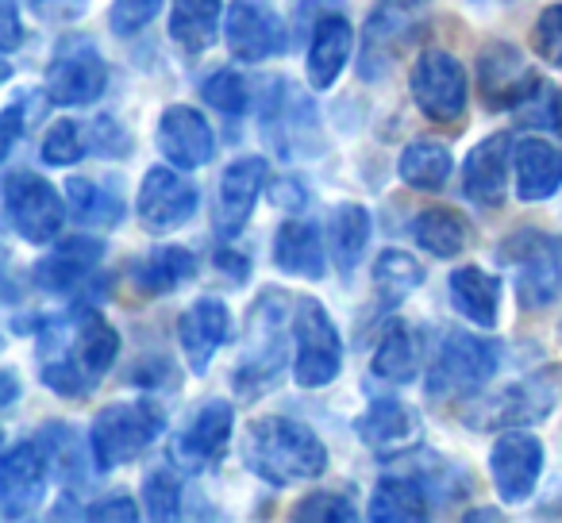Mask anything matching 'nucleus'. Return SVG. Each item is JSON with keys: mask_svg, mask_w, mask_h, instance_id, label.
Returning a JSON list of instances; mask_svg holds the SVG:
<instances>
[{"mask_svg": "<svg viewBox=\"0 0 562 523\" xmlns=\"http://www.w3.org/2000/svg\"><path fill=\"white\" fill-rule=\"evenodd\" d=\"M243 466L262 477L266 485L285 489V485L321 477L328 469V446L308 423L293 420V416H262V420L247 423Z\"/></svg>", "mask_w": 562, "mask_h": 523, "instance_id": "1", "label": "nucleus"}, {"mask_svg": "<svg viewBox=\"0 0 562 523\" xmlns=\"http://www.w3.org/2000/svg\"><path fill=\"white\" fill-rule=\"evenodd\" d=\"M285 308L290 297L281 289H262L258 300L250 305L247 316V346H243V359L232 374V385L243 400H258L281 382V369H285Z\"/></svg>", "mask_w": 562, "mask_h": 523, "instance_id": "2", "label": "nucleus"}, {"mask_svg": "<svg viewBox=\"0 0 562 523\" xmlns=\"http://www.w3.org/2000/svg\"><path fill=\"white\" fill-rule=\"evenodd\" d=\"M501 366V346L474 331L451 328L443 331L436 346V359L428 366V400L436 405H451V400H467L485 389Z\"/></svg>", "mask_w": 562, "mask_h": 523, "instance_id": "3", "label": "nucleus"}, {"mask_svg": "<svg viewBox=\"0 0 562 523\" xmlns=\"http://www.w3.org/2000/svg\"><path fill=\"white\" fill-rule=\"evenodd\" d=\"M559 400V374L539 369L531 377H520L513 385L485 393L462 408V423L474 431H520L531 423H543L547 412Z\"/></svg>", "mask_w": 562, "mask_h": 523, "instance_id": "4", "label": "nucleus"}, {"mask_svg": "<svg viewBox=\"0 0 562 523\" xmlns=\"http://www.w3.org/2000/svg\"><path fill=\"white\" fill-rule=\"evenodd\" d=\"M166 431V416L155 405H139V400H116L97 412L93 428H89V446H93L97 469H116L139 458L147 446Z\"/></svg>", "mask_w": 562, "mask_h": 523, "instance_id": "5", "label": "nucleus"}, {"mask_svg": "<svg viewBox=\"0 0 562 523\" xmlns=\"http://www.w3.org/2000/svg\"><path fill=\"white\" fill-rule=\"evenodd\" d=\"M344 369V339L328 308L316 297H301L293 312V377L301 389H324Z\"/></svg>", "mask_w": 562, "mask_h": 523, "instance_id": "6", "label": "nucleus"}, {"mask_svg": "<svg viewBox=\"0 0 562 523\" xmlns=\"http://www.w3.org/2000/svg\"><path fill=\"white\" fill-rule=\"evenodd\" d=\"M501 262L513 270L516 297L524 308H547L562 289V239L536 227H524L501 242Z\"/></svg>", "mask_w": 562, "mask_h": 523, "instance_id": "7", "label": "nucleus"}, {"mask_svg": "<svg viewBox=\"0 0 562 523\" xmlns=\"http://www.w3.org/2000/svg\"><path fill=\"white\" fill-rule=\"evenodd\" d=\"M63 201L66 196H58V189L32 170H12L4 178V212H9V224L32 247H47V242H55L63 235V219H66Z\"/></svg>", "mask_w": 562, "mask_h": 523, "instance_id": "8", "label": "nucleus"}, {"mask_svg": "<svg viewBox=\"0 0 562 523\" xmlns=\"http://www.w3.org/2000/svg\"><path fill=\"white\" fill-rule=\"evenodd\" d=\"M109 89V66H104L101 50L86 35H70L55 47L47 66V96L66 109H86V104L101 101Z\"/></svg>", "mask_w": 562, "mask_h": 523, "instance_id": "9", "label": "nucleus"}, {"mask_svg": "<svg viewBox=\"0 0 562 523\" xmlns=\"http://www.w3.org/2000/svg\"><path fill=\"white\" fill-rule=\"evenodd\" d=\"M408 89L413 101L431 124H454L467 112V70L454 55L439 47L420 50L408 73Z\"/></svg>", "mask_w": 562, "mask_h": 523, "instance_id": "10", "label": "nucleus"}, {"mask_svg": "<svg viewBox=\"0 0 562 523\" xmlns=\"http://www.w3.org/2000/svg\"><path fill=\"white\" fill-rule=\"evenodd\" d=\"M196 204H201V193L186 178V170H178V166H155V170L143 173L135 212H139V224L150 235H166L173 227L189 224L196 216Z\"/></svg>", "mask_w": 562, "mask_h": 523, "instance_id": "11", "label": "nucleus"}, {"mask_svg": "<svg viewBox=\"0 0 562 523\" xmlns=\"http://www.w3.org/2000/svg\"><path fill=\"white\" fill-rule=\"evenodd\" d=\"M47 477V454H43V446L35 439L9 446L4 458H0V515L4 520H27L43 504Z\"/></svg>", "mask_w": 562, "mask_h": 523, "instance_id": "12", "label": "nucleus"}, {"mask_svg": "<svg viewBox=\"0 0 562 523\" xmlns=\"http://www.w3.org/2000/svg\"><path fill=\"white\" fill-rule=\"evenodd\" d=\"M235 431V412L227 400H204L189 428L170 443V462L181 474H201V469L216 466L224 458L227 443Z\"/></svg>", "mask_w": 562, "mask_h": 523, "instance_id": "13", "label": "nucleus"}, {"mask_svg": "<svg viewBox=\"0 0 562 523\" xmlns=\"http://www.w3.org/2000/svg\"><path fill=\"white\" fill-rule=\"evenodd\" d=\"M262 127H266V139L281 150V155H305L313 139H321V116H316L313 101L301 93L297 86L290 81H273L270 96H266V109H262Z\"/></svg>", "mask_w": 562, "mask_h": 523, "instance_id": "14", "label": "nucleus"}, {"mask_svg": "<svg viewBox=\"0 0 562 523\" xmlns=\"http://www.w3.org/2000/svg\"><path fill=\"white\" fill-rule=\"evenodd\" d=\"M224 35L239 62H266L285 50V24L262 0H232L224 12Z\"/></svg>", "mask_w": 562, "mask_h": 523, "instance_id": "15", "label": "nucleus"}, {"mask_svg": "<svg viewBox=\"0 0 562 523\" xmlns=\"http://www.w3.org/2000/svg\"><path fill=\"white\" fill-rule=\"evenodd\" d=\"M536 86L539 73H531V66L524 62V50H516L513 43L497 39L477 55V89H482V101L490 109L513 112Z\"/></svg>", "mask_w": 562, "mask_h": 523, "instance_id": "16", "label": "nucleus"}, {"mask_svg": "<svg viewBox=\"0 0 562 523\" xmlns=\"http://www.w3.org/2000/svg\"><path fill=\"white\" fill-rule=\"evenodd\" d=\"M490 474L497 485V497L505 504H520L536 492L539 474H543V443L528 431H508L493 443Z\"/></svg>", "mask_w": 562, "mask_h": 523, "instance_id": "17", "label": "nucleus"}, {"mask_svg": "<svg viewBox=\"0 0 562 523\" xmlns=\"http://www.w3.org/2000/svg\"><path fill=\"white\" fill-rule=\"evenodd\" d=\"M431 9V0H378L367 16V55H362V78H382V66L405 47L413 27Z\"/></svg>", "mask_w": 562, "mask_h": 523, "instance_id": "18", "label": "nucleus"}, {"mask_svg": "<svg viewBox=\"0 0 562 523\" xmlns=\"http://www.w3.org/2000/svg\"><path fill=\"white\" fill-rule=\"evenodd\" d=\"M262 185H266V158L247 155L227 166L216 189V208H212V227H216L220 239L243 235L258 196H262Z\"/></svg>", "mask_w": 562, "mask_h": 523, "instance_id": "19", "label": "nucleus"}, {"mask_svg": "<svg viewBox=\"0 0 562 523\" xmlns=\"http://www.w3.org/2000/svg\"><path fill=\"white\" fill-rule=\"evenodd\" d=\"M158 150L170 166L178 170H201L216 155V139H212L209 120L189 104H170L158 116Z\"/></svg>", "mask_w": 562, "mask_h": 523, "instance_id": "20", "label": "nucleus"}, {"mask_svg": "<svg viewBox=\"0 0 562 523\" xmlns=\"http://www.w3.org/2000/svg\"><path fill=\"white\" fill-rule=\"evenodd\" d=\"M420 416L401 400H374L367 412L355 420V435L367 451L378 458H401V454L416 451L420 443Z\"/></svg>", "mask_w": 562, "mask_h": 523, "instance_id": "21", "label": "nucleus"}, {"mask_svg": "<svg viewBox=\"0 0 562 523\" xmlns=\"http://www.w3.org/2000/svg\"><path fill=\"white\" fill-rule=\"evenodd\" d=\"M232 336V312H227L224 300L201 297L178 316V343L186 354V366L193 374H204L216 359V351Z\"/></svg>", "mask_w": 562, "mask_h": 523, "instance_id": "22", "label": "nucleus"}, {"mask_svg": "<svg viewBox=\"0 0 562 523\" xmlns=\"http://www.w3.org/2000/svg\"><path fill=\"white\" fill-rule=\"evenodd\" d=\"M355 50V27L344 12H324L313 24V39H308L305 55V73L313 89H331L344 73V66L351 62Z\"/></svg>", "mask_w": 562, "mask_h": 523, "instance_id": "23", "label": "nucleus"}, {"mask_svg": "<svg viewBox=\"0 0 562 523\" xmlns=\"http://www.w3.org/2000/svg\"><path fill=\"white\" fill-rule=\"evenodd\" d=\"M508 155H513V135L497 132L485 135L474 150L462 162V189L474 204L482 208H497L505 201V185H508Z\"/></svg>", "mask_w": 562, "mask_h": 523, "instance_id": "24", "label": "nucleus"}, {"mask_svg": "<svg viewBox=\"0 0 562 523\" xmlns=\"http://www.w3.org/2000/svg\"><path fill=\"white\" fill-rule=\"evenodd\" d=\"M104 258V242L93 239V235H74V239H63L47 258H40L35 266V282L47 293H74L97 274Z\"/></svg>", "mask_w": 562, "mask_h": 523, "instance_id": "25", "label": "nucleus"}, {"mask_svg": "<svg viewBox=\"0 0 562 523\" xmlns=\"http://www.w3.org/2000/svg\"><path fill=\"white\" fill-rule=\"evenodd\" d=\"M324 235L308 219H290L273 235V266L285 270L290 277H305V282H321L328 262H324Z\"/></svg>", "mask_w": 562, "mask_h": 523, "instance_id": "26", "label": "nucleus"}, {"mask_svg": "<svg viewBox=\"0 0 562 523\" xmlns=\"http://www.w3.org/2000/svg\"><path fill=\"white\" fill-rule=\"evenodd\" d=\"M436 497L416 474H385L370 497V520L378 523H420L431 515Z\"/></svg>", "mask_w": 562, "mask_h": 523, "instance_id": "27", "label": "nucleus"}, {"mask_svg": "<svg viewBox=\"0 0 562 523\" xmlns=\"http://www.w3.org/2000/svg\"><path fill=\"white\" fill-rule=\"evenodd\" d=\"M562 189V150L547 139H524L516 147V196L539 204Z\"/></svg>", "mask_w": 562, "mask_h": 523, "instance_id": "28", "label": "nucleus"}, {"mask_svg": "<svg viewBox=\"0 0 562 523\" xmlns=\"http://www.w3.org/2000/svg\"><path fill=\"white\" fill-rule=\"evenodd\" d=\"M451 289V308L470 320L474 328H497L501 312V282L493 274H485L482 266H459L447 282Z\"/></svg>", "mask_w": 562, "mask_h": 523, "instance_id": "29", "label": "nucleus"}, {"mask_svg": "<svg viewBox=\"0 0 562 523\" xmlns=\"http://www.w3.org/2000/svg\"><path fill=\"white\" fill-rule=\"evenodd\" d=\"M70 346L81 366H86V374L93 377V382H101L120 354V336L97 308H81L70 320Z\"/></svg>", "mask_w": 562, "mask_h": 523, "instance_id": "30", "label": "nucleus"}, {"mask_svg": "<svg viewBox=\"0 0 562 523\" xmlns=\"http://www.w3.org/2000/svg\"><path fill=\"white\" fill-rule=\"evenodd\" d=\"M132 277H135V289L147 293V297H170V293H178L181 285L196 277V258L189 247L166 242V247H155L150 254L139 258V266H135Z\"/></svg>", "mask_w": 562, "mask_h": 523, "instance_id": "31", "label": "nucleus"}, {"mask_svg": "<svg viewBox=\"0 0 562 523\" xmlns=\"http://www.w3.org/2000/svg\"><path fill=\"white\" fill-rule=\"evenodd\" d=\"M224 4L220 0H173L170 9V39L178 43L181 55L196 58L216 43Z\"/></svg>", "mask_w": 562, "mask_h": 523, "instance_id": "32", "label": "nucleus"}, {"mask_svg": "<svg viewBox=\"0 0 562 523\" xmlns=\"http://www.w3.org/2000/svg\"><path fill=\"white\" fill-rule=\"evenodd\" d=\"M408 235L413 242L431 258H459L467 250V219L459 216L454 208H424L413 216L408 224Z\"/></svg>", "mask_w": 562, "mask_h": 523, "instance_id": "33", "label": "nucleus"}, {"mask_svg": "<svg viewBox=\"0 0 562 523\" xmlns=\"http://www.w3.org/2000/svg\"><path fill=\"white\" fill-rule=\"evenodd\" d=\"M35 443L43 446L50 474H55L66 489H78V485L86 481V474H89L86 454H93V446L81 443V435L70 428V423H47V428L35 435Z\"/></svg>", "mask_w": 562, "mask_h": 523, "instance_id": "34", "label": "nucleus"}, {"mask_svg": "<svg viewBox=\"0 0 562 523\" xmlns=\"http://www.w3.org/2000/svg\"><path fill=\"white\" fill-rule=\"evenodd\" d=\"M66 204H70V212L78 216V224H86V227H120L127 216L116 189H109L97 178L66 181Z\"/></svg>", "mask_w": 562, "mask_h": 523, "instance_id": "35", "label": "nucleus"}, {"mask_svg": "<svg viewBox=\"0 0 562 523\" xmlns=\"http://www.w3.org/2000/svg\"><path fill=\"white\" fill-rule=\"evenodd\" d=\"M328 239H331V258H336L339 274H351L370 247V212L351 201L331 208Z\"/></svg>", "mask_w": 562, "mask_h": 523, "instance_id": "36", "label": "nucleus"}, {"mask_svg": "<svg viewBox=\"0 0 562 523\" xmlns=\"http://www.w3.org/2000/svg\"><path fill=\"white\" fill-rule=\"evenodd\" d=\"M416 362H420V346H416V336L405 320H393L390 328L382 331L378 339V351H374V369L378 382H393V385H405L416 377Z\"/></svg>", "mask_w": 562, "mask_h": 523, "instance_id": "37", "label": "nucleus"}, {"mask_svg": "<svg viewBox=\"0 0 562 523\" xmlns=\"http://www.w3.org/2000/svg\"><path fill=\"white\" fill-rule=\"evenodd\" d=\"M454 170V158L451 150L443 147V143H431V139H420L413 143V147H405V155H401V181L413 189H420V193H436V189L447 185V178H451Z\"/></svg>", "mask_w": 562, "mask_h": 523, "instance_id": "38", "label": "nucleus"}, {"mask_svg": "<svg viewBox=\"0 0 562 523\" xmlns=\"http://www.w3.org/2000/svg\"><path fill=\"white\" fill-rule=\"evenodd\" d=\"M374 285H378V293H382L385 305H401L408 293L424 285V266L413 254L390 247L374 258Z\"/></svg>", "mask_w": 562, "mask_h": 523, "instance_id": "39", "label": "nucleus"}, {"mask_svg": "<svg viewBox=\"0 0 562 523\" xmlns=\"http://www.w3.org/2000/svg\"><path fill=\"white\" fill-rule=\"evenodd\" d=\"M516 120L531 132H554L562 135V89L539 78V86L524 96V104H516Z\"/></svg>", "mask_w": 562, "mask_h": 523, "instance_id": "40", "label": "nucleus"}, {"mask_svg": "<svg viewBox=\"0 0 562 523\" xmlns=\"http://www.w3.org/2000/svg\"><path fill=\"white\" fill-rule=\"evenodd\" d=\"M143 504L150 520H178L181 515V474L178 466H158L143 481Z\"/></svg>", "mask_w": 562, "mask_h": 523, "instance_id": "41", "label": "nucleus"}, {"mask_svg": "<svg viewBox=\"0 0 562 523\" xmlns=\"http://www.w3.org/2000/svg\"><path fill=\"white\" fill-rule=\"evenodd\" d=\"M293 520L305 523H355L359 520V508H355L351 497H344V492H331V489H321V492H308L305 500H297V508H293Z\"/></svg>", "mask_w": 562, "mask_h": 523, "instance_id": "42", "label": "nucleus"}, {"mask_svg": "<svg viewBox=\"0 0 562 523\" xmlns=\"http://www.w3.org/2000/svg\"><path fill=\"white\" fill-rule=\"evenodd\" d=\"M86 155H89L86 124H78V120H58V124L43 135V162L47 166H74Z\"/></svg>", "mask_w": 562, "mask_h": 523, "instance_id": "43", "label": "nucleus"}, {"mask_svg": "<svg viewBox=\"0 0 562 523\" xmlns=\"http://www.w3.org/2000/svg\"><path fill=\"white\" fill-rule=\"evenodd\" d=\"M204 104H212L216 112L224 116H243L250 109V93H247V81L239 78L235 70H216L209 81L201 86Z\"/></svg>", "mask_w": 562, "mask_h": 523, "instance_id": "44", "label": "nucleus"}, {"mask_svg": "<svg viewBox=\"0 0 562 523\" xmlns=\"http://www.w3.org/2000/svg\"><path fill=\"white\" fill-rule=\"evenodd\" d=\"M531 50L547 66H562V4H551L531 24Z\"/></svg>", "mask_w": 562, "mask_h": 523, "instance_id": "45", "label": "nucleus"}, {"mask_svg": "<svg viewBox=\"0 0 562 523\" xmlns=\"http://www.w3.org/2000/svg\"><path fill=\"white\" fill-rule=\"evenodd\" d=\"M86 143H89V155L97 158L132 155V139H127V132L112 116H97L93 124H86Z\"/></svg>", "mask_w": 562, "mask_h": 523, "instance_id": "46", "label": "nucleus"}, {"mask_svg": "<svg viewBox=\"0 0 562 523\" xmlns=\"http://www.w3.org/2000/svg\"><path fill=\"white\" fill-rule=\"evenodd\" d=\"M158 12H162V0H116L109 12V24L116 35H139Z\"/></svg>", "mask_w": 562, "mask_h": 523, "instance_id": "47", "label": "nucleus"}, {"mask_svg": "<svg viewBox=\"0 0 562 523\" xmlns=\"http://www.w3.org/2000/svg\"><path fill=\"white\" fill-rule=\"evenodd\" d=\"M86 515H89V520L135 523V520H139V508H135V500L127 497V492H109V497H101V500H89Z\"/></svg>", "mask_w": 562, "mask_h": 523, "instance_id": "48", "label": "nucleus"}, {"mask_svg": "<svg viewBox=\"0 0 562 523\" xmlns=\"http://www.w3.org/2000/svg\"><path fill=\"white\" fill-rule=\"evenodd\" d=\"M27 96H12L9 109H4V116H0V158H9L12 147H16V139L24 135V124L32 116H27Z\"/></svg>", "mask_w": 562, "mask_h": 523, "instance_id": "49", "label": "nucleus"}, {"mask_svg": "<svg viewBox=\"0 0 562 523\" xmlns=\"http://www.w3.org/2000/svg\"><path fill=\"white\" fill-rule=\"evenodd\" d=\"M270 201L278 204L281 212H301V208H308V189L301 185L297 178H278L270 185Z\"/></svg>", "mask_w": 562, "mask_h": 523, "instance_id": "50", "label": "nucleus"}, {"mask_svg": "<svg viewBox=\"0 0 562 523\" xmlns=\"http://www.w3.org/2000/svg\"><path fill=\"white\" fill-rule=\"evenodd\" d=\"M20 39H24V27H20V4L16 0H0V47H4V55H12V50L20 47Z\"/></svg>", "mask_w": 562, "mask_h": 523, "instance_id": "51", "label": "nucleus"}, {"mask_svg": "<svg viewBox=\"0 0 562 523\" xmlns=\"http://www.w3.org/2000/svg\"><path fill=\"white\" fill-rule=\"evenodd\" d=\"M216 266L227 270V274H232L235 282L250 277V258L247 254H235V250H216Z\"/></svg>", "mask_w": 562, "mask_h": 523, "instance_id": "52", "label": "nucleus"}, {"mask_svg": "<svg viewBox=\"0 0 562 523\" xmlns=\"http://www.w3.org/2000/svg\"><path fill=\"white\" fill-rule=\"evenodd\" d=\"M0 382H4V393H0V408H12L16 405V397H20V377H16V369H4L0 374Z\"/></svg>", "mask_w": 562, "mask_h": 523, "instance_id": "53", "label": "nucleus"}, {"mask_svg": "<svg viewBox=\"0 0 562 523\" xmlns=\"http://www.w3.org/2000/svg\"><path fill=\"white\" fill-rule=\"evenodd\" d=\"M462 520L474 523V520H501L497 508H470V512H462Z\"/></svg>", "mask_w": 562, "mask_h": 523, "instance_id": "54", "label": "nucleus"}]
</instances>
